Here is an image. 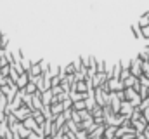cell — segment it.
I'll list each match as a JSON object with an SVG mask.
<instances>
[{
  "label": "cell",
  "instance_id": "13",
  "mask_svg": "<svg viewBox=\"0 0 149 139\" xmlns=\"http://www.w3.org/2000/svg\"><path fill=\"white\" fill-rule=\"evenodd\" d=\"M5 124L9 125V129H12V127H16V125L19 124V120H17V117H16L14 113H7V118H5Z\"/></svg>",
  "mask_w": 149,
  "mask_h": 139
},
{
  "label": "cell",
  "instance_id": "39",
  "mask_svg": "<svg viewBox=\"0 0 149 139\" xmlns=\"http://www.w3.org/2000/svg\"><path fill=\"white\" fill-rule=\"evenodd\" d=\"M134 89H135L137 92L141 91V80H137V82H135V85H134Z\"/></svg>",
  "mask_w": 149,
  "mask_h": 139
},
{
  "label": "cell",
  "instance_id": "21",
  "mask_svg": "<svg viewBox=\"0 0 149 139\" xmlns=\"http://www.w3.org/2000/svg\"><path fill=\"white\" fill-rule=\"evenodd\" d=\"M106 70H108L106 61H102V59H97V73H106Z\"/></svg>",
  "mask_w": 149,
  "mask_h": 139
},
{
  "label": "cell",
  "instance_id": "35",
  "mask_svg": "<svg viewBox=\"0 0 149 139\" xmlns=\"http://www.w3.org/2000/svg\"><path fill=\"white\" fill-rule=\"evenodd\" d=\"M142 73H149V61H142Z\"/></svg>",
  "mask_w": 149,
  "mask_h": 139
},
{
  "label": "cell",
  "instance_id": "18",
  "mask_svg": "<svg viewBox=\"0 0 149 139\" xmlns=\"http://www.w3.org/2000/svg\"><path fill=\"white\" fill-rule=\"evenodd\" d=\"M137 80H139L137 77H134V75H130L128 78H125V80H121V82H123V85H125V87H134Z\"/></svg>",
  "mask_w": 149,
  "mask_h": 139
},
{
  "label": "cell",
  "instance_id": "27",
  "mask_svg": "<svg viewBox=\"0 0 149 139\" xmlns=\"http://www.w3.org/2000/svg\"><path fill=\"white\" fill-rule=\"evenodd\" d=\"M63 106H64V110H71V108H73V99H71V96L63 101Z\"/></svg>",
  "mask_w": 149,
  "mask_h": 139
},
{
  "label": "cell",
  "instance_id": "17",
  "mask_svg": "<svg viewBox=\"0 0 149 139\" xmlns=\"http://www.w3.org/2000/svg\"><path fill=\"white\" fill-rule=\"evenodd\" d=\"M130 32H132V35H134V38H135V40H141V38H142L141 26H139V25H132V26H130Z\"/></svg>",
  "mask_w": 149,
  "mask_h": 139
},
{
  "label": "cell",
  "instance_id": "29",
  "mask_svg": "<svg viewBox=\"0 0 149 139\" xmlns=\"http://www.w3.org/2000/svg\"><path fill=\"white\" fill-rule=\"evenodd\" d=\"M42 113L45 115V118H52V113H50V106H43V108H42Z\"/></svg>",
  "mask_w": 149,
  "mask_h": 139
},
{
  "label": "cell",
  "instance_id": "36",
  "mask_svg": "<svg viewBox=\"0 0 149 139\" xmlns=\"http://www.w3.org/2000/svg\"><path fill=\"white\" fill-rule=\"evenodd\" d=\"M142 117H144V118L149 122V106H146V108L142 110Z\"/></svg>",
  "mask_w": 149,
  "mask_h": 139
},
{
  "label": "cell",
  "instance_id": "30",
  "mask_svg": "<svg viewBox=\"0 0 149 139\" xmlns=\"http://www.w3.org/2000/svg\"><path fill=\"white\" fill-rule=\"evenodd\" d=\"M139 80H141V85H144V87H149V78L146 75H141L139 77Z\"/></svg>",
  "mask_w": 149,
  "mask_h": 139
},
{
  "label": "cell",
  "instance_id": "14",
  "mask_svg": "<svg viewBox=\"0 0 149 139\" xmlns=\"http://www.w3.org/2000/svg\"><path fill=\"white\" fill-rule=\"evenodd\" d=\"M116 125H106V129H104V139H111L116 136Z\"/></svg>",
  "mask_w": 149,
  "mask_h": 139
},
{
  "label": "cell",
  "instance_id": "31",
  "mask_svg": "<svg viewBox=\"0 0 149 139\" xmlns=\"http://www.w3.org/2000/svg\"><path fill=\"white\" fill-rule=\"evenodd\" d=\"M141 33H142V38H144V40H149V26L141 28Z\"/></svg>",
  "mask_w": 149,
  "mask_h": 139
},
{
  "label": "cell",
  "instance_id": "23",
  "mask_svg": "<svg viewBox=\"0 0 149 139\" xmlns=\"http://www.w3.org/2000/svg\"><path fill=\"white\" fill-rule=\"evenodd\" d=\"M139 94H141L142 101H144V99H148V98H149V87H144V85H141V91H139Z\"/></svg>",
  "mask_w": 149,
  "mask_h": 139
},
{
  "label": "cell",
  "instance_id": "45",
  "mask_svg": "<svg viewBox=\"0 0 149 139\" xmlns=\"http://www.w3.org/2000/svg\"><path fill=\"white\" fill-rule=\"evenodd\" d=\"M0 70H2V66H0Z\"/></svg>",
  "mask_w": 149,
  "mask_h": 139
},
{
  "label": "cell",
  "instance_id": "26",
  "mask_svg": "<svg viewBox=\"0 0 149 139\" xmlns=\"http://www.w3.org/2000/svg\"><path fill=\"white\" fill-rule=\"evenodd\" d=\"M59 71H61V66H54V65H50V70H49L50 77H56V75H59Z\"/></svg>",
  "mask_w": 149,
  "mask_h": 139
},
{
  "label": "cell",
  "instance_id": "28",
  "mask_svg": "<svg viewBox=\"0 0 149 139\" xmlns=\"http://www.w3.org/2000/svg\"><path fill=\"white\" fill-rule=\"evenodd\" d=\"M9 73H10V65L2 66V70H0V75H2V77H9Z\"/></svg>",
  "mask_w": 149,
  "mask_h": 139
},
{
  "label": "cell",
  "instance_id": "24",
  "mask_svg": "<svg viewBox=\"0 0 149 139\" xmlns=\"http://www.w3.org/2000/svg\"><path fill=\"white\" fill-rule=\"evenodd\" d=\"M76 139H88V131L80 129V131L76 132Z\"/></svg>",
  "mask_w": 149,
  "mask_h": 139
},
{
  "label": "cell",
  "instance_id": "10",
  "mask_svg": "<svg viewBox=\"0 0 149 139\" xmlns=\"http://www.w3.org/2000/svg\"><path fill=\"white\" fill-rule=\"evenodd\" d=\"M52 98H54V94H52L50 89L49 91H43L42 92V103H43V106H50L52 104Z\"/></svg>",
  "mask_w": 149,
  "mask_h": 139
},
{
  "label": "cell",
  "instance_id": "25",
  "mask_svg": "<svg viewBox=\"0 0 149 139\" xmlns=\"http://www.w3.org/2000/svg\"><path fill=\"white\" fill-rule=\"evenodd\" d=\"M80 117H81V120H88V118H94V117H92V113H90L88 110H81V111H80Z\"/></svg>",
  "mask_w": 149,
  "mask_h": 139
},
{
  "label": "cell",
  "instance_id": "9",
  "mask_svg": "<svg viewBox=\"0 0 149 139\" xmlns=\"http://www.w3.org/2000/svg\"><path fill=\"white\" fill-rule=\"evenodd\" d=\"M42 129H43V138H50L52 136V118H47L43 122Z\"/></svg>",
  "mask_w": 149,
  "mask_h": 139
},
{
  "label": "cell",
  "instance_id": "6",
  "mask_svg": "<svg viewBox=\"0 0 149 139\" xmlns=\"http://www.w3.org/2000/svg\"><path fill=\"white\" fill-rule=\"evenodd\" d=\"M31 106H33V110H42V108H43V103H42V92H40V91L33 94Z\"/></svg>",
  "mask_w": 149,
  "mask_h": 139
},
{
  "label": "cell",
  "instance_id": "12",
  "mask_svg": "<svg viewBox=\"0 0 149 139\" xmlns=\"http://www.w3.org/2000/svg\"><path fill=\"white\" fill-rule=\"evenodd\" d=\"M16 129H17L19 136H21L23 139H28V136H30V132H31L30 129H26V127H24V124H23V122H19V124L16 125Z\"/></svg>",
  "mask_w": 149,
  "mask_h": 139
},
{
  "label": "cell",
  "instance_id": "34",
  "mask_svg": "<svg viewBox=\"0 0 149 139\" xmlns=\"http://www.w3.org/2000/svg\"><path fill=\"white\" fill-rule=\"evenodd\" d=\"M63 115H64V118H66V120H71V115H73V108H71V110H64V111H63Z\"/></svg>",
  "mask_w": 149,
  "mask_h": 139
},
{
  "label": "cell",
  "instance_id": "2",
  "mask_svg": "<svg viewBox=\"0 0 149 139\" xmlns=\"http://www.w3.org/2000/svg\"><path fill=\"white\" fill-rule=\"evenodd\" d=\"M31 111H33L31 108H28V106H24V104H23L21 108H17V110H16V111H12V113L17 117V120H19V122H24L28 117H31Z\"/></svg>",
  "mask_w": 149,
  "mask_h": 139
},
{
  "label": "cell",
  "instance_id": "20",
  "mask_svg": "<svg viewBox=\"0 0 149 139\" xmlns=\"http://www.w3.org/2000/svg\"><path fill=\"white\" fill-rule=\"evenodd\" d=\"M73 110H76V111H81V110H87V103H85V99H80V101H74V103H73Z\"/></svg>",
  "mask_w": 149,
  "mask_h": 139
},
{
  "label": "cell",
  "instance_id": "3",
  "mask_svg": "<svg viewBox=\"0 0 149 139\" xmlns=\"http://www.w3.org/2000/svg\"><path fill=\"white\" fill-rule=\"evenodd\" d=\"M108 85H109V91L111 92H118V91H123L125 85L120 78H108Z\"/></svg>",
  "mask_w": 149,
  "mask_h": 139
},
{
  "label": "cell",
  "instance_id": "44",
  "mask_svg": "<svg viewBox=\"0 0 149 139\" xmlns=\"http://www.w3.org/2000/svg\"><path fill=\"white\" fill-rule=\"evenodd\" d=\"M0 125H2V122H0Z\"/></svg>",
  "mask_w": 149,
  "mask_h": 139
},
{
  "label": "cell",
  "instance_id": "7",
  "mask_svg": "<svg viewBox=\"0 0 149 139\" xmlns=\"http://www.w3.org/2000/svg\"><path fill=\"white\" fill-rule=\"evenodd\" d=\"M63 111H64V106L63 103H54L50 104V113H52V120L57 117V115H63Z\"/></svg>",
  "mask_w": 149,
  "mask_h": 139
},
{
  "label": "cell",
  "instance_id": "5",
  "mask_svg": "<svg viewBox=\"0 0 149 139\" xmlns=\"http://www.w3.org/2000/svg\"><path fill=\"white\" fill-rule=\"evenodd\" d=\"M28 82H30V73L24 71V73H21L19 78L16 80V85H17V89H24V87L28 85Z\"/></svg>",
  "mask_w": 149,
  "mask_h": 139
},
{
  "label": "cell",
  "instance_id": "16",
  "mask_svg": "<svg viewBox=\"0 0 149 139\" xmlns=\"http://www.w3.org/2000/svg\"><path fill=\"white\" fill-rule=\"evenodd\" d=\"M137 25H139L141 28H144V26H149V11H146V12H144V14L139 18Z\"/></svg>",
  "mask_w": 149,
  "mask_h": 139
},
{
  "label": "cell",
  "instance_id": "38",
  "mask_svg": "<svg viewBox=\"0 0 149 139\" xmlns=\"http://www.w3.org/2000/svg\"><path fill=\"white\" fill-rule=\"evenodd\" d=\"M135 139H148V136H146L144 132H137V134H135Z\"/></svg>",
  "mask_w": 149,
  "mask_h": 139
},
{
  "label": "cell",
  "instance_id": "32",
  "mask_svg": "<svg viewBox=\"0 0 149 139\" xmlns=\"http://www.w3.org/2000/svg\"><path fill=\"white\" fill-rule=\"evenodd\" d=\"M50 91H52V94H54V96H59V94H61V92H64V91H63V87H61V85H56V87H52V89H50Z\"/></svg>",
  "mask_w": 149,
  "mask_h": 139
},
{
  "label": "cell",
  "instance_id": "8",
  "mask_svg": "<svg viewBox=\"0 0 149 139\" xmlns=\"http://www.w3.org/2000/svg\"><path fill=\"white\" fill-rule=\"evenodd\" d=\"M132 125H134V129H135L137 132H144V131H146V127H148V120L142 117L141 120H135V122H132Z\"/></svg>",
  "mask_w": 149,
  "mask_h": 139
},
{
  "label": "cell",
  "instance_id": "37",
  "mask_svg": "<svg viewBox=\"0 0 149 139\" xmlns=\"http://www.w3.org/2000/svg\"><path fill=\"white\" fill-rule=\"evenodd\" d=\"M28 139H43V138H42V136H38V134H35V132L31 131V132H30V136H28Z\"/></svg>",
  "mask_w": 149,
  "mask_h": 139
},
{
  "label": "cell",
  "instance_id": "33",
  "mask_svg": "<svg viewBox=\"0 0 149 139\" xmlns=\"http://www.w3.org/2000/svg\"><path fill=\"white\" fill-rule=\"evenodd\" d=\"M63 139H76V134H74V132H71V131H68V132H64Z\"/></svg>",
  "mask_w": 149,
  "mask_h": 139
},
{
  "label": "cell",
  "instance_id": "11",
  "mask_svg": "<svg viewBox=\"0 0 149 139\" xmlns=\"http://www.w3.org/2000/svg\"><path fill=\"white\" fill-rule=\"evenodd\" d=\"M31 117L37 120L38 125H43V122L47 120V118H45V115L42 113V110H33V111H31Z\"/></svg>",
  "mask_w": 149,
  "mask_h": 139
},
{
  "label": "cell",
  "instance_id": "40",
  "mask_svg": "<svg viewBox=\"0 0 149 139\" xmlns=\"http://www.w3.org/2000/svg\"><path fill=\"white\" fill-rule=\"evenodd\" d=\"M111 139H121V138H120V136H114V138H111Z\"/></svg>",
  "mask_w": 149,
  "mask_h": 139
},
{
  "label": "cell",
  "instance_id": "42",
  "mask_svg": "<svg viewBox=\"0 0 149 139\" xmlns=\"http://www.w3.org/2000/svg\"><path fill=\"white\" fill-rule=\"evenodd\" d=\"M43 139H52V138H43Z\"/></svg>",
  "mask_w": 149,
  "mask_h": 139
},
{
  "label": "cell",
  "instance_id": "46",
  "mask_svg": "<svg viewBox=\"0 0 149 139\" xmlns=\"http://www.w3.org/2000/svg\"><path fill=\"white\" fill-rule=\"evenodd\" d=\"M102 139H104V138H102Z\"/></svg>",
  "mask_w": 149,
  "mask_h": 139
},
{
  "label": "cell",
  "instance_id": "41",
  "mask_svg": "<svg viewBox=\"0 0 149 139\" xmlns=\"http://www.w3.org/2000/svg\"><path fill=\"white\" fill-rule=\"evenodd\" d=\"M146 131H149V122H148V127H146Z\"/></svg>",
  "mask_w": 149,
  "mask_h": 139
},
{
  "label": "cell",
  "instance_id": "4",
  "mask_svg": "<svg viewBox=\"0 0 149 139\" xmlns=\"http://www.w3.org/2000/svg\"><path fill=\"white\" fill-rule=\"evenodd\" d=\"M132 111H134V106H132V103H130V101H121V108H120V115H121V117L130 118Z\"/></svg>",
  "mask_w": 149,
  "mask_h": 139
},
{
  "label": "cell",
  "instance_id": "1",
  "mask_svg": "<svg viewBox=\"0 0 149 139\" xmlns=\"http://www.w3.org/2000/svg\"><path fill=\"white\" fill-rule=\"evenodd\" d=\"M130 73L134 75V77H141V75H144L142 73V61L139 59V58H132L130 59Z\"/></svg>",
  "mask_w": 149,
  "mask_h": 139
},
{
  "label": "cell",
  "instance_id": "15",
  "mask_svg": "<svg viewBox=\"0 0 149 139\" xmlns=\"http://www.w3.org/2000/svg\"><path fill=\"white\" fill-rule=\"evenodd\" d=\"M24 92H28V94H35V92H38V85H37V82L30 78V82H28V85L24 87Z\"/></svg>",
  "mask_w": 149,
  "mask_h": 139
},
{
  "label": "cell",
  "instance_id": "19",
  "mask_svg": "<svg viewBox=\"0 0 149 139\" xmlns=\"http://www.w3.org/2000/svg\"><path fill=\"white\" fill-rule=\"evenodd\" d=\"M19 63H21V66H23V70H24V71H30L31 65H33V61H31V59H28L26 56H24V58H23V59H21Z\"/></svg>",
  "mask_w": 149,
  "mask_h": 139
},
{
  "label": "cell",
  "instance_id": "22",
  "mask_svg": "<svg viewBox=\"0 0 149 139\" xmlns=\"http://www.w3.org/2000/svg\"><path fill=\"white\" fill-rule=\"evenodd\" d=\"M0 49L7 51L9 49V37L7 35H2V42H0Z\"/></svg>",
  "mask_w": 149,
  "mask_h": 139
},
{
  "label": "cell",
  "instance_id": "43",
  "mask_svg": "<svg viewBox=\"0 0 149 139\" xmlns=\"http://www.w3.org/2000/svg\"><path fill=\"white\" fill-rule=\"evenodd\" d=\"M0 139H5V138H0Z\"/></svg>",
  "mask_w": 149,
  "mask_h": 139
}]
</instances>
